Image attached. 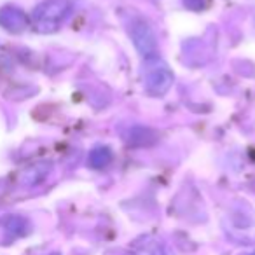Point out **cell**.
I'll list each match as a JSON object with an SVG mask.
<instances>
[{
    "label": "cell",
    "instance_id": "obj_4",
    "mask_svg": "<svg viewBox=\"0 0 255 255\" xmlns=\"http://www.w3.org/2000/svg\"><path fill=\"white\" fill-rule=\"evenodd\" d=\"M30 18L16 5H4L0 9V26L11 33H21L28 28Z\"/></svg>",
    "mask_w": 255,
    "mask_h": 255
},
{
    "label": "cell",
    "instance_id": "obj_2",
    "mask_svg": "<svg viewBox=\"0 0 255 255\" xmlns=\"http://www.w3.org/2000/svg\"><path fill=\"white\" fill-rule=\"evenodd\" d=\"M124 25H126L128 35L131 37L136 51L142 54L145 60L157 58V37L154 28L150 26L149 19L143 18L142 14L131 11L124 14Z\"/></svg>",
    "mask_w": 255,
    "mask_h": 255
},
{
    "label": "cell",
    "instance_id": "obj_5",
    "mask_svg": "<svg viewBox=\"0 0 255 255\" xmlns=\"http://www.w3.org/2000/svg\"><path fill=\"white\" fill-rule=\"evenodd\" d=\"M47 173H49V164H35V166L26 168L19 177V180L23 185H35L42 182Z\"/></svg>",
    "mask_w": 255,
    "mask_h": 255
},
{
    "label": "cell",
    "instance_id": "obj_6",
    "mask_svg": "<svg viewBox=\"0 0 255 255\" xmlns=\"http://www.w3.org/2000/svg\"><path fill=\"white\" fill-rule=\"evenodd\" d=\"M114 159V154L112 150L109 149V147H96V149L91 150V154H89V164H91L93 168H105L109 166L110 163H112Z\"/></svg>",
    "mask_w": 255,
    "mask_h": 255
},
{
    "label": "cell",
    "instance_id": "obj_8",
    "mask_svg": "<svg viewBox=\"0 0 255 255\" xmlns=\"http://www.w3.org/2000/svg\"><path fill=\"white\" fill-rule=\"evenodd\" d=\"M51 255H60V254H51Z\"/></svg>",
    "mask_w": 255,
    "mask_h": 255
},
{
    "label": "cell",
    "instance_id": "obj_3",
    "mask_svg": "<svg viewBox=\"0 0 255 255\" xmlns=\"http://www.w3.org/2000/svg\"><path fill=\"white\" fill-rule=\"evenodd\" d=\"M142 79L147 93H150L152 96L166 95L171 86H173V72L170 70V67L166 63H163L157 58L145 60Z\"/></svg>",
    "mask_w": 255,
    "mask_h": 255
},
{
    "label": "cell",
    "instance_id": "obj_7",
    "mask_svg": "<svg viewBox=\"0 0 255 255\" xmlns=\"http://www.w3.org/2000/svg\"><path fill=\"white\" fill-rule=\"evenodd\" d=\"M157 136L150 131L149 128H133V131H129V138L128 142L131 145H149V143L156 142Z\"/></svg>",
    "mask_w": 255,
    "mask_h": 255
},
{
    "label": "cell",
    "instance_id": "obj_1",
    "mask_svg": "<svg viewBox=\"0 0 255 255\" xmlns=\"http://www.w3.org/2000/svg\"><path fill=\"white\" fill-rule=\"evenodd\" d=\"M74 11L70 0H44L33 9L32 23L37 32L53 33L68 19Z\"/></svg>",
    "mask_w": 255,
    "mask_h": 255
},
{
    "label": "cell",
    "instance_id": "obj_9",
    "mask_svg": "<svg viewBox=\"0 0 255 255\" xmlns=\"http://www.w3.org/2000/svg\"><path fill=\"white\" fill-rule=\"evenodd\" d=\"M252 255H255V252H254V254H252Z\"/></svg>",
    "mask_w": 255,
    "mask_h": 255
}]
</instances>
